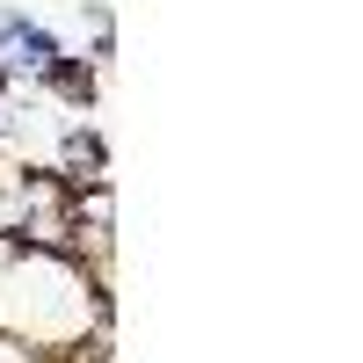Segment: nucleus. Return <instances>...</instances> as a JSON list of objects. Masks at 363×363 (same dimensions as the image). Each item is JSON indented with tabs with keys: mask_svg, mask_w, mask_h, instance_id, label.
I'll return each mask as SVG.
<instances>
[{
	"mask_svg": "<svg viewBox=\"0 0 363 363\" xmlns=\"http://www.w3.org/2000/svg\"><path fill=\"white\" fill-rule=\"evenodd\" d=\"M87 335H109V269L87 277L66 247H0V342L58 363Z\"/></svg>",
	"mask_w": 363,
	"mask_h": 363,
	"instance_id": "obj_1",
	"label": "nucleus"
},
{
	"mask_svg": "<svg viewBox=\"0 0 363 363\" xmlns=\"http://www.w3.org/2000/svg\"><path fill=\"white\" fill-rule=\"evenodd\" d=\"M8 95H15V73H8V58H0V109H8Z\"/></svg>",
	"mask_w": 363,
	"mask_h": 363,
	"instance_id": "obj_4",
	"label": "nucleus"
},
{
	"mask_svg": "<svg viewBox=\"0 0 363 363\" xmlns=\"http://www.w3.org/2000/svg\"><path fill=\"white\" fill-rule=\"evenodd\" d=\"M58 174H66V182H102V174H109L102 131H87V124H66V131H58Z\"/></svg>",
	"mask_w": 363,
	"mask_h": 363,
	"instance_id": "obj_2",
	"label": "nucleus"
},
{
	"mask_svg": "<svg viewBox=\"0 0 363 363\" xmlns=\"http://www.w3.org/2000/svg\"><path fill=\"white\" fill-rule=\"evenodd\" d=\"M37 87L58 95V102H73V109H87V102H95V87H102V66H95V58H66V51H58L51 66L37 73Z\"/></svg>",
	"mask_w": 363,
	"mask_h": 363,
	"instance_id": "obj_3",
	"label": "nucleus"
}]
</instances>
